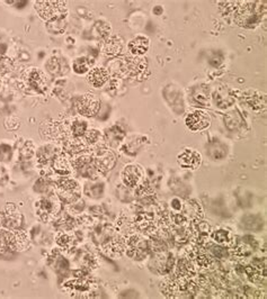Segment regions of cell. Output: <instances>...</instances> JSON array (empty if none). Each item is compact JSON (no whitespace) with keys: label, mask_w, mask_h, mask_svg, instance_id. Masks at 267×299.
I'll return each mask as SVG.
<instances>
[{"label":"cell","mask_w":267,"mask_h":299,"mask_svg":"<svg viewBox=\"0 0 267 299\" xmlns=\"http://www.w3.org/2000/svg\"><path fill=\"white\" fill-rule=\"evenodd\" d=\"M111 162H115V158L114 155L112 154L109 151H105L101 154H98V157L96 158V165L98 166V169H103V170H110L112 169V166L114 165Z\"/></svg>","instance_id":"d6986e66"},{"label":"cell","mask_w":267,"mask_h":299,"mask_svg":"<svg viewBox=\"0 0 267 299\" xmlns=\"http://www.w3.org/2000/svg\"><path fill=\"white\" fill-rule=\"evenodd\" d=\"M25 80L27 85L37 91H42L45 88L44 74L35 67H31L29 71H26Z\"/></svg>","instance_id":"7c38bea8"},{"label":"cell","mask_w":267,"mask_h":299,"mask_svg":"<svg viewBox=\"0 0 267 299\" xmlns=\"http://www.w3.org/2000/svg\"><path fill=\"white\" fill-rule=\"evenodd\" d=\"M83 136H85L87 143H89V144H96L99 139H101V132L97 130H89L86 132Z\"/></svg>","instance_id":"484cf974"},{"label":"cell","mask_w":267,"mask_h":299,"mask_svg":"<svg viewBox=\"0 0 267 299\" xmlns=\"http://www.w3.org/2000/svg\"><path fill=\"white\" fill-rule=\"evenodd\" d=\"M252 95L245 96V101L247 106H249L253 110H260L262 107H265V96L257 93V91H249Z\"/></svg>","instance_id":"2e32d148"},{"label":"cell","mask_w":267,"mask_h":299,"mask_svg":"<svg viewBox=\"0 0 267 299\" xmlns=\"http://www.w3.org/2000/svg\"><path fill=\"white\" fill-rule=\"evenodd\" d=\"M227 5V11L225 15H232L234 23L238 26L245 29H254L260 24L266 15L265 1H236L225 2Z\"/></svg>","instance_id":"6da1fadb"},{"label":"cell","mask_w":267,"mask_h":299,"mask_svg":"<svg viewBox=\"0 0 267 299\" xmlns=\"http://www.w3.org/2000/svg\"><path fill=\"white\" fill-rule=\"evenodd\" d=\"M57 151H55V147L54 146H51V145H45L43 146L42 149H39V152H38V159L39 161L41 162H47V160H50V159H53L57 157Z\"/></svg>","instance_id":"cb8c5ba5"},{"label":"cell","mask_w":267,"mask_h":299,"mask_svg":"<svg viewBox=\"0 0 267 299\" xmlns=\"http://www.w3.org/2000/svg\"><path fill=\"white\" fill-rule=\"evenodd\" d=\"M87 132V123L85 121H81V119H75V121L71 123V134L73 136L76 138H79L85 135Z\"/></svg>","instance_id":"603a6c76"},{"label":"cell","mask_w":267,"mask_h":299,"mask_svg":"<svg viewBox=\"0 0 267 299\" xmlns=\"http://www.w3.org/2000/svg\"><path fill=\"white\" fill-rule=\"evenodd\" d=\"M149 46L150 41L148 37L137 36L129 42L127 49H129L130 53L132 54V57H142V55H145L148 52Z\"/></svg>","instance_id":"8fae6325"},{"label":"cell","mask_w":267,"mask_h":299,"mask_svg":"<svg viewBox=\"0 0 267 299\" xmlns=\"http://www.w3.org/2000/svg\"><path fill=\"white\" fill-rule=\"evenodd\" d=\"M212 238L215 242L219 243V244L229 245L231 241H232V235L227 230H218L213 232Z\"/></svg>","instance_id":"7402d4cb"},{"label":"cell","mask_w":267,"mask_h":299,"mask_svg":"<svg viewBox=\"0 0 267 299\" xmlns=\"http://www.w3.org/2000/svg\"><path fill=\"white\" fill-rule=\"evenodd\" d=\"M65 147H66V151L68 153L76 154V153H79L80 151L85 149V145L82 144L81 141H79V138L74 137V138H71V139H69V141L66 142Z\"/></svg>","instance_id":"d4e9b609"},{"label":"cell","mask_w":267,"mask_h":299,"mask_svg":"<svg viewBox=\"0 0 267 299\" xmlns=\"http://www.w3.org/2000/svg\"><path fill=\"white\" fill-rule=\"evenodd\" d=\"M66 1H38L35 2V9L45 21H51L57 16L63 15V10L66 11Z\"/></svg>","instance_id":"3957f363"},{"label":"cell","mask_w":267,"mask_h":299,"mask_svg":"<svg viewBox=\"0 0 267 299\" xmlns=\"http://www.w3.org/2000/svg\"><path fill=\"white\" fill-rule=\"evenodd\" d=\"M176 269L178 278H191L196 273L195 266L189 260H186V259H182V260L178 261Z\"/></svg>","instance_id":"e0dca14e"},{"label":"cell","mask_w":267,"mask_h":299,"mask_svg":"<svg viewBox=\"0 0 267 299\" xmlns=\"http://www.w3.org/2000/svg\"><path fill=\"white\" fill-rule=\"evenodd\" d=\"M122 181L127 187H137L142 179V170L137 165H129L122 171Z\"/></svg>","instance_id":"ba28073f"},{"label":"cell","mask_w":267,"mask_h":299,"mask_svg":"<svg viewBox=\"0 0 267 299\" xmlns=\"http://www.w3.org/2000/svg\"><path fill=\"white\" fill-rule=\"evenodd\" d=\"M110 72L109 70L103 66H95L87 74V80L89 85L94 88H101L109 81Z\"/></svg>","instance_id":"30bf717a"},{"label":"cell","mask_w":267,"mask_h":299,"mask_svg":"<svg viewBox=\"0 0 267 299\" xmlns=\"http://www.w3.org/2000/svg\"><path fill=\"white\" fill-rule=\"evenodd\" d=\"M66 15H60L47 23V30L53 34L62 33L66 29Z\"/></svg>","instance_id":"ac0fdd59"},{"label":"cell","mask_w":267,"mask_h":299,"mask_svg":"<svg viewBox=\"0 0 267 299\" xmlns=\"http://www.w3.org/2000/svg\"><path fill=\"white\" fill-rule=\"evenodd\" d=\"M123 47H124V43L121 37L112 36L106 39L104 46H103V52L106 57H116L117 54L121 53Z\"/></svg>","instance_id":"4fadbf2b"},{"label":"cell","mask_w":267,"mask_h":299,"mask_svg":"<svg viewBox=\"0 0 267 299\" xmlns=\"http://www.w3.org/2000/svg\"><path fill=\"white\" fill-rule=\"evenodd\" d=\"M62 60L58 59L55 57H52L49 59V61L46 62V70L49 71L51 74L53 75H62L63 70H62Z\"/></svg>","instance_id":"44dd1931"},{"label":"cell","mask_w":267,"mask_h":299,"mask_svg":"<svg viewBox=\"0 0 267 299\" xmlns=\"http://www.w3.org/2000/svg\"><path fill=\"white\" fill-rule=\"evenodd\" d=\"M242 225L248 230L260 231L263 227V221L261 217L256 216V215H247L242 218Z\"/></svg>","instance_id":"ffe728a7"},{"label":"cell","mask_w":267,"mask_h":299,"mask_svg":"<svg viewBox=\"0 0 267 299\" xmlns=\"http://www.w3.org/2000/svg\"><path fill=\"white\" fill-rule=\"evenodd\" d=\"M93 65H94L93 59H89L87 57L77 58L73 62V70L77 74H83L89 72V71L93 69V67H91Z\"/></svg>","instance_id":"9a60e30c"},{"label":"cell","mask_w":267,"mask_h":299,"mask_svg":"<svg viewBox=\"0 0 267 299\" xmlns=\"http://www.w3.org/2000/svg\"><path fill=\"white\" fill-rule=\"evenodd\" d=\"M76 107L81 116L94 117L101 109V100L93 94H86L78 99Z\"/></svg>","instance_id":"7a4b0ae2"},{"label":"cell","mask_w":267,"mask_h":299,"mask_svg":"<svg viewBox=\"0 0 267 299\" xmlns=\"http://www.w3.org/2000/svg\"><path fill=\"white\" fill-rule=\"evenodd\" d=\"M196 263L202 268H210L214 263V260L208 254H198L196 256Z\"/></svg>","instance_id":"4316f807"},{"label":"cell","mask_w":267,"mask_h":299,"mask_svg":"<svg viewBox=\"0 0 267 299\" xmlns=\"http://www.w3.org/2000/svg\"><path fill=\"white\" fill-rule=\"evenodd\" d=\"M213 253H214L215 257L221 258V259H225L226 256H227L226 249L225 248H219V246H218V248H217V246H214V248H213Z\"/></svg>","instance_id":"83f0119b"},{"label":"cell","mask_w":267,"mask_h":299,"mask_svg":"<svg viewBox=\"0 0 267 299\" xmlns=\"http://www.w3.org/2000/svg\"><path fill=\"white\" fill-rule=\"evenodd\" d=\"M179 166L185 169H197L201 165V154L194 149H185L177 157Z\"/></svg>","instance_id":"52a82bcc"},{"label":"cell","mask_w":267,"mask_h":299,"mask_svg":"<svg viewBox=\"0 0 267 299\" xmlns=\"http://www.w3.org/2000/svg\"><path fill=\"white\" fill-rule=\"evenodd\" d=\"M185 124L191 131L197 132L208 129L211 124V119L208 114L204 111L196 110L191 113L185 119Z\"/></svg>","instance_id":"5b68a950"},{"label":"cell","mask_w":267,"mask_h":299,"mask_svg":"<svg viewBox=\"0 0 267 299\" xmlns=\"http://www.w3.org/2000/svg\"><path fill=\"white\" fill-rule=\"evenodd\" d=\"M35 208H37V213L43 221L47 222L50 218L54 216L55 212H57V204L54 200L50 198H42L38 201L35 202Z\"/></svg>","instance_id":"9c48e42d"},{"label":"cell","mask_w":267,"mask_h":299,"mask_svg":"<svg viewBox=\"0 0 267 299\" xmlns=\"http://www.w3.org/2000/svg\"><path fill=\"white\" fill-rule=\"evenodd\" d=\"M127 254L132 259H143L148 254L149 244L145 241H142L139 236H132L127 242L126 245Z\"/></svg>","instance_id":"8992f818"},{"label":"cell","mask_w":267,"mask_h":299,"mask_svg":"<svg viewBox=\"0 0 267 299\" xmlns=\"http://www.w3.org/2000/svg\"><path fill=\"white\" fill-rule=\"evenodd\" d=\"M53 169L59 174L67 175L73 171V162L69 160L67 155L58 154L53 160Z\"/></svg>","instance_id":"5bb4252c"},{"label":"cell","mask_w":267,"mask_h":299,"mask_svg":"<svg viewBox=\"0 0 267 299\" xmlns=\"http://www.w3.org/2000/svg\"><path fill=\"white\" fill-rule=\"evenodd\" d=\"M59 194L63 198V200L68 202H73L77 200L80 195V187L79 183L74 179H62L59 182Z\"/></svg>","instance_id":"277c9868"}]
</instances>
